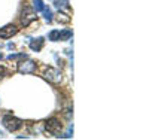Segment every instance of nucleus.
Segmentation results:
<instances>
[{
    "label": "nucleus",
    "instance_id": "2eb2a0df",
    "mask_svg": "<svg viewBox=\"0 0 149 140\" xmlns=\"http://www.w3.org/2000/svg\"><path fill=\"white\" fill-rule=\"evenodd\" d=\"M5 75H6V69L5 67H0V79H3Z\"/></svg>",
    "mask_w": 149,
    "mask_h": 140
},
{
    "label": "nucleus",
    "instance_id": "dca6fc26",
    "mask_svg": "<svg viewBox=\"0 0 149 140\" xmlns=\"http://www.w3.org/2000/svg\"><path fill=\"white\" fill-rule=\"evenodd\" d=\"M2 58H3V55H2V54H0V60H2Z\"/></svg>",
    "mask_w": 149,
    "mask_h": 140
},
{
    "label": "nucleus",
    "instance_id": "423d86ee",
    "mask_svg": "<svg viewBox=\"0 0 149 140\" xmlns=\"http://www.w3.org/2000/svg\"><path fill=\"white\" fill-rule=\"evenodd\" d=\"M17 33H18V29L14 24H8L3 29H0V37H2V39H9V37H12Z\"/></svg>",
    "mask_w": 149,
    "mask_h": 140
},
{
    "label": "nucleus",
    "instance_id": "39448f33",
    "mask_svg": "<svg viewBox=\"0 0 149 140\" xmlns=\"http://www.w3.org/2000/svg\"><path fill=\"white\" fill-rule=\"evenodd\" d=\"M36 20V14L33 12V9L31 8H24V10H22V17H21V22H22V25L24 27H27V25L30 24V22H33Z\"/></svg>",
    "mask_w": 149,
    "mask_h": 140
},
{
    "label": "nucleus",
    "instance_id": "7ed1b4c3",
    "mask_svg": "<svg viewBox=\"0 0 149 140\" xmlns=\"http://www.w3.org/2000/svg\"><path fill=\"white\" fill-rule=\"evenodd\" d=\"M18 72L22 73V75H27V73H34L36 72V63L33 60H29L27 61H22L19 63V66H18Z\"/></svg>",
    "mask_w": 149,
    "mask_h": 140
},
{
    "label": "nucleus",
    "instance_id": "0eeeda50",
    "mask_svg": "<svg viewBox=\"0 0 149 140\" xmlns=\"http://www.w3.org/2000/svg\"><path fill=\"white\" fill-rule=\"evenodd\" d=\"M42 46H43V39H42V37H37V39H34V40L30 42V48L33 51H36V52H37V51H40Z\"/></svg>",
    "mask_w": 149,
    "mask_h": 140
},
{
    "label": "nucleus",
    "instance_id": "f03ea898",
    "mask_svg": "<svg viewBox=\"0 0 149 140\" xmlns=\"http://www.w3.org/2000/svg\"><path fill=\"white\" fill-rule=\"evenodd\" d=\"M45 78L52 84H58L61 81V72L55 67H48L45 72Z\"/></svg>",
    "mask_w": 149,
    "mask_h": 140
},
{
    "label": "nucleus",
    "instance_id": "f8f14e48",
    "mask_svg": "<svg viewBox=\"0 0 149 140\" xmlns=\"http://www.w3.org/2000/svg\"><path fill=\"white\" fill-rule=\"evenodd\" d=\"M54 5H55L58 9H61V8H66V6L69 5V0H54Z\"/></svg>",
    "mask_w": 149,
    "mask_h": 140
},
{
    "label": "nucleus",
    "instance_id": "20e7f679",
    "mask_svg": "<svg viewBox=\"0 0 149 140\" xmlns=\"http://www.w3.org/2000/svg\"><path fill=\"white\" fill-rule=\"evenodd\" d=\"M45 128L48 133L51 134H58V131L61 130V122L57 119V118H49L45 124Z\"/></svg>",
    "mask_w": 149,
    "mask_h": 140
},
{
    "label": "nucleus",
    "instance_id": "4468645a",
    "mask_svg": "<svg viewBox=\"0 0 149 140\" xmlns=\"http://www.w3.org/2000/svg\"><path fill=\"white\" fill-rule=\"evenodd\" d=\"M58 21H61V22H69L70 18H69L67 15H64V14H58Z\"/></svg>",
    "mask_w": 149,
    "mask_h": 140
},
{
    "label": "nucleus",
    "instance_id": "ddd939ff",
    "mask_svg": "<svg viewBox=\"0 0 149 140\" xmlns=\"http://www.w3.org/2000/svg\"><path fill=\"white\" fill-rule=\"evenodd\" d=\"M58 34H60V30H52L49 33V40H52V42L58 40Z\"/></svg>",
    "mask_w": 149,
    "mask_h": 140
},
{
    "label": "nucleus",
    "instance_id": "9b49d317",
    "mask_svg": "<svg viewBox=\"0 0 149 140\" xmlns=\"http://www.w3.org/2000/svg\"><path fill=\"white\" fill-rule=\"evenodd\" d=\"M33 6H34V9H36V12H42V9H43V2L42 0H34L33 2Z\"/></svg>",
    "mask_w": 149,
    "mask_h": 140
},
{
    "label": "nucleus",
    "instance_id": "9d476101",
    "mask_svg": "<svg viewBox=\"0 0 149 140\" xmlns=\"http://www.w3.org/2000/svg\"><path fill=\"white\" fill-rule=\"evenodd\" d=\"M42 12H43V15H45V20H46L48 22H51V21H52V12H51V9L46 8V6H43Z\"/></svg>",
    "mask_w": 149,
    "mask_h": 140
},
{
    "label": "nucleus",
    "instance_id": "f257e3e1",
    "mask_svg": "<svg viewBox=\"0 0 149 140\" xmlns=\"http://www.w3.org/2000/svg\"><path fill=\"white\" fill-rule=\"evenodd\" d=\"M3 127L8 130V131H17V130H19L21 127H22V121L21 119H18V118H15V116H12V115H6V116H3Z\"/></svg>",
    "mask_w": 149,
    "mask_h": 140
},
{
    "label": "nucleus",
    "instance_id": "1a4fd4ad",
    "mask_svg": "<svg viewBox=\"0 0 149 140\" xmlns=\"http://www.w3.org/2000/svg\"><path fill=\"white\" fill-rule=\"evenodd\" d=\"M29 57H27V54H24V52H21V54H10L9 57H8V60H27Z\"/></svg>",
    "mask_w": 149,
    "mask_h": 140
},
{
    "label": "nucleus",
    "instance_id": "6e6552de",
    "mask_svg": "<svg viewBox=\"0 0 149 140\" xmlns=\"http://www.w3.org/2000/svg\"><path fill=\"white\" fill-rule=\"evenodd\" d=\"M70 36H72V30H63L58 34V40H67Z\"/></svg>",
    "mask_w": 149,
    "mask_h": 140
}]
</instances>
